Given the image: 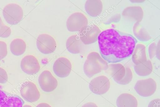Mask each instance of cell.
<instances>
[{"label": "cell", "mask_w": 160, "mask_h": 107, "mask_svg": "<svg viewBox=\"0 0 160 107\" xmlns=\"http://www.w3.org/2000/svg\"><path fill=\"white\" fill-rule=\"evenodd\" d=\"M98 39L101 56L108 62L113 63L130 57L137 42L132 35L113 29L103 31Z\"/></svg>", "instance_id": "obj_1"}, {"label": "cell", "mask_w": 160, "mask_h": 107, "mask_svg": "<svg viewBox=\"0 0 160 107\" xmlns=\"http://www.w3.org/2000/svg\"><path fill=\"white\" fill-rule=\"evenodd\" d=\"M108 68L107 63L96 52H92L88 55L83 66L85 75L89 78Z\"/></svg>", "instance_id": "obj_2"}, {"label": "cell", "mask_w": 160, "mask_h": 107, "mask_svg": "<svg viewBox=\"0 0 160 107\" xmlns=\"http://www.w3.org/2000/svg\"><path fill=\"white\" fill-rule=\"evenodd\" d=\"M3 17L6 21L11 25L19 23L23 17V11L19 5L12 3L7 5L3 11Z\"/></svg>", "instance_id": "obj_3"}, {"label": "cell", "mask_w": 160, "mask_h": 107, "mask_svg": "<svg viewBox=\"0 0 160 107\" xmlns=\"http://www.w3.org/2000/svg\"><path fill=\"white\" fill-rule=\"evenodd\" d=\"M136 92L140 96L148 97L153 95L157 89V84L152 78L138 80L134 87Z\"/></svg>", "instance_id": "obj_4"}, {"label": "cell", "mask_w": 160, "mask_h": 107, "mask_svg": "<svg viewBox=\"0 0 160 107\" xmlns=\"http://www.w3.org/2000/svg\"><path fill=\"white\" fill-rule=\"evenodd\" d=\"M37 46L39 51L44 54L54 52L57 47L55 39L51 36L46 34L40 35L37 40Z\"/></svg>", "instance_id": "obj_5"}, {"label": "cell", "mask_w": 160, "mask_h": 107, "mask_svg": "<svg viewBox=\"0 0 160 107\" xmlns=\"http://www.w3.org/2000/svg\"><path fill=\"white\" fill-rule=\"evenodd\" d=\"M88 20L86 17L81 12H75L68 17L66 23L68 31L71 32L80 31L88 26Z\"/></svg>", "instance_id": "obj_6"}, {"label": "cell", "mask_w": 160, "mask_h": 107, "mask_svg": "<svg viewBox=\"0 0 160 107\" xmlns=\"http://www.w3.org/2000/svg\"><path fill=\"white\" fill-rule=\"evenodd\" d=\"M20 91L22 97L30 102H35L40 97V93L37 85L32 81H27L22 84Z\"/></svg>", "instance_id": "obj_7"}, {"label": "cell", "mask_w": 160, "mask_h": 107, "mask_svg": "<svg viewBox=\"0 0 160 107\" xmlns=\"http://www.w3.org/2000/svg\"><path fill=\"white\" fill-rule=\"evenodd\" d=\"M91 91L97 95H102L109 90L110 83L109 79L105 75H100L92 80L89 84Z\"/></svg>", "instance_id": "obj_8"}, {"label": "cell", "mask_w": 160, "mask_h": 107, "mask_svg": "<svg viewBox=\"0 0 160 107\" xmlns=\"http://www.w3.org/2000/svg\"><path fill=\"white\" fill-rule=\"evenodd\" d=\"M38 82L41 89L46 92L53 91L58 85L56 78L48 70L44 71L41 74L39 77Z\"/></svg>", "instance_id": "obj_9"}, {"label": "cell", "mask_w": 160, "mask_h": 107, "mask_svg": "<svg viewBox=\"0 0 160 107\" xmlns=\"http://www.w3.org/2000/svg\"><path fill=\"white\" fill-rule=\"evenodd\" d=\"M24 103L19 96L0 90V107H23Z\"/></svg>", "instance_id": "obj_10"}, {"label": "cell", "mask_w": 160, "mask_h": 107, "mask_svg": "<svg viewBox=\"0 0 160 107\" xmlns=\"http://www.w3.org/2000/svg\"><path fill=\"white\" fill-rule=\"evenodd\" d=\"M21 68L25 73L29 75H34L39 72L40 66L38 59L31 55L25 56L22 60Z\"/></svg>", "instance_id": "obj_11"}, {"label": "cell", "mask_w": 160, "mask_h": 107, "mask_svg": "<svg viewBox=\"0 0 160 107\" xmlns=\"http://www.w3.org/2000/svg\"><path fill=\"white\" fill-rule=\"evenodd\" d=\"M55 74L60 78H65L70 74L72 69L71 62L68 58L61 57L55 62L53 66Z\"/></svg>", "instance_id": "obj_12"}, {"label": "cell", "mask_w": 160, "mask_h": 107, "mask_svg": "<svg viewBox=\"0 0 160 107\" xmlns=\"http://www.w3.org/2000/svg\"><path fill=\"white\" fill-rule=\"evenodd\" d=\"M98 32L96 27L87 26L80 31L79 37L82 43L90 44L96 41Z\"/></svg>", "instance_id": "obj_13"}, {"label": "cell", "mask_w": 160, "mask_h": 107, "mask_svg": "<svg viewBox=\"0 0 160 107\" xmlns=\"http://www.w3.org/2000/svg\"><path fill=\"white\" fill-rule=\"evenodd\" d=\"M116 104L117 107H138L136 98L128 93L121 94L117 98Z\"/></svg>", "instance_id": "obj_14"}, {"label": "cell", "mask_w": 160, "mask_h": 107, "mask_svg": "<svg viewBox=\"0 0 160 107\" xmlns=\"http://www.w3.org/2000/svg\"><path fill=\"white\" fill-rule=\"evenodd\" d=\"M82 45V42L77 35L69 37L66 43L67 49L70 53L73 54L80 53L81 51Z\"/></svg>", "instance_id": "obj_15"}, {"label": "cell", "mask_w": 160, "mask_h": 107, "mask_svg": "<svg viewBox=\"0 0 160 107\" xmlns=\"http://www.w3.org/2000/svg\"><path fill=\"white\" fill-rule=\"evenodd\" d=\"M110 74L113 80L119 84L126 74V69L120 64H112L110 66Z\"/></svg>", "instance_id": "obj_16"}, {"label": "cell", "mask_w": 160, "mask_h": 107, "mask_svg": "<svg viewBox=\"0 0 160 107\" xmlns=\"http://www.w3.org/2000/svg\"><path fill=\"white\" fill-rule=\"evenodd\" d=\"M26 44L25 41L20 38L13 40L10 44V49L12 53L18 56L23 54L26 51Z\"/></svg>", "instance_id": "obj_17"}, {"label": "cell", "mask_w": 160, "mask_h": 107, "mask_svg": "<svg viewBox=\"0 0 160 107\" xmlns=\"http://www.w3.org/2000/svg\"><path fill=\"white\" fill-rule=\"evenodd\" d=\"M134 69L138 75L141 76H145L149 75L151 73L152 67L151 62L148 61L136 65Z\"/></svg>", "instance_id": "obj_18"}, {"label": "cell", "mask_w": 160, "mask_h": 107, "mask_svg": "<svg viewBox=\"0 0 160 107\" xmlns=\"http://www.w3.org/2000/svg\"><path fill=\"white\" fill-rule=\"evenodd\" d=\"M132 60L134 63L138 65L147 61L145 49L143 47L136 48L132 53Z\"/></svg>", "instance_id": "obj_19"}, {"label": "cell", "mask_w": 160, "mask_h": 107, "mask_svg": "<svg viewBox=\"0 0 160 107\" xmlns=\"http://www.w3.org/2000/svg\"><path fill=\"white\" fill-rule=\"evenodd\" d=\"M97 1H87L85 5L87 13L92 17H96L98 14V5Z\"/></svg>", "instance_id": "obj_20"}, {"label": "cell", "mask_w": 160, "mask_h": 107, "mask_svg": "<svg viewBox=\"0 0 160 107\" xmlns=\"http://www.w3.org/2000/svg\"><path fill=\"white\" fill-rule=\"evenodd\" d=\"M12 33L11 28L4 24L2 18L0 17V37L3 38H8Z\"/></svg>", "instance_id": "obj_21"}, {"label": "cell", "mask_w": 160, "mask_h": 107, "mask_svg": "<svg viewBox=\"0 0 160 107\" xmlns=\"http://www.w3.org/2000/svg\"><path fill=\"white\" fill-rule=\"evenodd\" d=\"M8 53V46L6 43L0 41V61L4 58Z\"/></svg>", "instance_id": "obj_22"}, {"label": "cell", "mask_w": 160, "mask_h": 107, "mask_svg": "<svg viewBox=\"0 0 160 107\" xmlns=\"http://www.w3.org/2000/svg\"><path fill=\"white\" fill-rule=\"evenodd\" d=\"M8 75L6 71L3 68L0 67V84H5L8 80Z\"/></svg>", "instance_id": "obj_23"}, {"label": "cell", "mask_w": 160, "mask_h": 107, "mask_svg": "<svg viewBox=\"0 0 160 107\" xmlns=\"http://www.w3.org/2000/svg\"><path fill=\"white\" fill-rule=\"evenodd\" d=\"M148 107H160V99H156L151 100L149 103Z\"/></svg>", "instance_id": "obj_24"}, {"label": "cell", "mask_w": 160, "mask_h": 107, "mask_svg": "<svg viewBox=\"0 0 160 107\" xmlns=\"http://www.w3.org/2000/svg\"><path fill=\"white\" fill-rule=\"evenodd\" d=\"M82 107H98L97 104L92 102H89L84 104Z\"/></svg>", "instance_id": "obj_25"}, {"label": "cell", "mask_w": 160, "mask_h": 107, "mask_svg": "<svg viewBox=\"0 0 160 107\" xmlns=\"http://www.w3.org/2000/svg\"><path fill=\"white\" fill-rule=\"evenodd\" d=\"M36 107H52L49 104L46 103H41L37 105Z\"/></svg>", "instance_id": "obj_26"}, {"label": "cell", "mask_w": 160, "mask_h": 107, "mask_svg": "<svg viewBox=\"0 0 160 107\" xmlns=\"http://www.w3.org/2000/svg\"><path fill=\"white\" fill-rule=\"evenodd\" d=\"M23 107H32L31 105H25Z\"/></svg>", "instance_id": "obj_27"}]
</instances>
